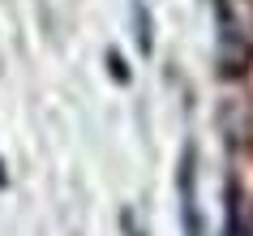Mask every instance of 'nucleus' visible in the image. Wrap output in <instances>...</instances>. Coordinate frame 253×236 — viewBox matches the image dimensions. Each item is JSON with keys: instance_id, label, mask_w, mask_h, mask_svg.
I'll list each match as a JSON object with an SVG mask.
<instances>
[{"instance_id": "obj_1", "label": "nucleus", "mask_w": 253, "mask_h": 236, "mask_svg": "<svg viewBox=\"0 0 253 236\" xmlns=\"http://www.w3.org/2000/svg\"><path fill=\"white\" fill-rule=\"evenodd\" d=\"M214 65L223 78H240L253 65V0H214Z\"/></svg>"}, {"instance_id": "obj_2", "label": "nucleus", "mask_w": 253, "mask_h": 236, "mask_svg": "<svg viewBox=\"0 0 253 236\" xmlns=\"http://www.w3.org/2000/svg\"><path fill=\"white\" fill-rule=\"evenodd\" d=\"M176 206H180V232L185 236H211V219L202 206V150L198 142H185L176 159Z\"/></svg>"}, {"instance_id": "obj_3", "label": "nucleus", "mask_w": 253, "mask_h": 236, "mask_svg": "<svg viewBox=\"0 0 253 236\" xmlns=\"http://www.w3.org/2000/svg\"><path fill=\"white\" fill-rule=\"evenodd\" d=\"M129 22H133L137 52L150 56V52H155V17H150V4H146V0H129Z\"/></svg>"}, {"instance_id": "obj_4", "label": "nucleus", "mask_w": 253, "mask_h": 236, "mask_svg": "<svg viewBox=\"0 0 253 236\" xmlns=\"http://www.w3.org/2000/svg\"><path fill=\"white\" fill-rule=\"evenodd\" d=\"M120 228H125V236H146V223H137L133 210H125V215H120Z\"/></svg>"}, {"instance_id": "obj_5", "label": "nucleus", "mask_w": 253, "mask_h": 236, "mask_svg": "<svg viewBox=\"0 0 253 236\" xmlns=\"http://www.w3.org/2000/svg\"><path fill=\"white\" fill-rule=\"evenodd\" d=\"M107 65H112V73H116V82H129V73H125V60H120L116 52H107Z\"/></svg>"}, {"instance_id": "obj_6", "label": "nucleus", "mask_w": 253, "mask_h": 236, "mask_svg": "<svg viewBox=\"0 0 253 236\" xmlns=\"http://www.w3.org/2000/svg\"><path fill=\"white\" fill-rule=\"evenodd\" d=\"M9 185V172H4V159H0V189Z\"/></svg>"}]
</instances>
